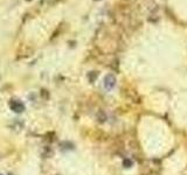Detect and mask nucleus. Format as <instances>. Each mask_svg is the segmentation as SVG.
<instances>
[{"instance_id": "5", "label": "nucleus", "mask_w": 187, "mask_h": 175, "mask_svg": "<svg viewBox=\"0 0 187 175\" xmlns=\"http://www.w3.org/2000/svg\"><path fill=\"white\" fill-rule=\"evenodd\" d=\"M41 95H42V98H43V99H48V98H49V95H48L47 90H45V89L41 90Z\"/></svg>"}, {"instance_id": "4", "label": "nucleus", "mask_w": 187, "mask_h": 175, "mask_svg": "<svg viewBox=\"0 0 187 175\" xmlns=\"http://www.w3.org/2000/svg\"><path fill=\"white\" fill-rule=\"evenodd\" d=\"M96 77H97V74H96L95 71H92V72L89 74V79H90V82H94Z\"/></svg>"}, {"instance_id": "3", "label": "nucleus", "mask_w": 187, "mask_h": 175, "mask_svg": "<svg viewBox=\"0 0 187 175\" xmlns=\"http://www.w3.org/2000/svg\"><path fill=\"white\" fill-rule=\"evenodd\" d=\"M97 120L100 123H104L107 120V114H105V112H103L102 110H100L97 112Z\"/></svg>"}, {"instance_id": "6", "label": "nucleus", "mask_w": 187, "mask_h": 175, "mask_svg": "<svg viewBox=\"0 0 187 175\" xmlns=\"http://www.w3.org/2000/svg\"><path fill=\"white\" fill-rule=\"evenodd\" d=\"M124 165H125V167H130L131 161H130V160H125V161H124Z\"/></svg>"}, {"instance_id": "2", "label": "nucleus", "mask_w": 187, "mask_h": 175, "mask_svg": "<svg viewBox=\"0 0 187 175\" xmlns=\"http://www.w3.org/2000/svg\"><path fill=\"white\" fill-rule=\"evenodd\" d=\"M115 85H116V77L112 74L107 75L104 78V88L107 90H111Z\"/></svg>"}, {"instance_id": "1", "label": "nucleus", "mask_w": 187, "mask_h": 175, "mask_svg": "<svg viewBox=\"0 0 187 175\" xmlns=\"http://www.w3.org/2000/svg\"><path fill=\"white\" fill-rule=\"evenodd\" d=\"M10 107H11V110L14 111L15 113H21V112L25 111V105H23L21 102L15 100V99H12V100L10 102Z\"/></svg>"}]
</instances>
